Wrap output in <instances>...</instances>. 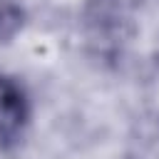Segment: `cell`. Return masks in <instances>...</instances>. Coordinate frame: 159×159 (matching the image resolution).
Listing matches in <instances>:
<instances>
[{
	"label": "cell",
	"mask_w": 159,
	"mask_h": 159,
	"mask_svg": "<svg viewBox=\"0 0 159 159\" xmlns=\"http://www.w3.org/2000/svg\"><path fill=\"white\" fill-rule=\"evenodd\" d=\"M30 97L25 87L0 72V149H10L22 137L25 127L30 124Z\"/></svg>",
	"instance_id": "obj_1"
},
{
	"label": "cell",
	"mask_w": 159,
	"mask_h": 159,
	"mask_svg": "<svg viewBox=\"0 0 159 159\" xmlns=\"http://www.w3.org/2000/svg\"><path fill=\"white\" fill-rule=\"evenodd\" d=\"M25 25V10L15 0H0V42L10 40Z\"/></svg>",
	"instance_id": "obj_2"
}]
</instances>
